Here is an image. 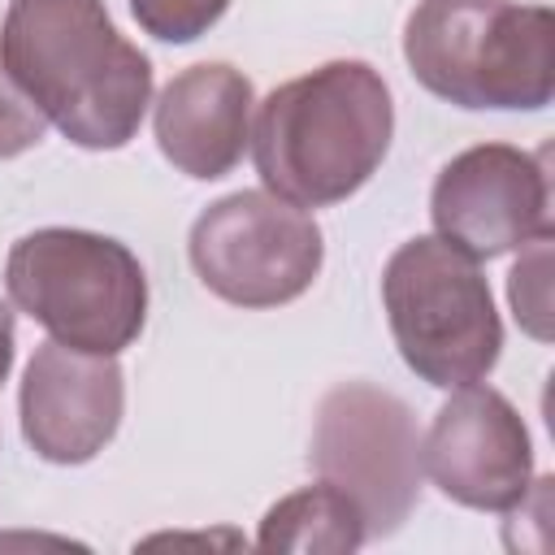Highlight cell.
I'll return each mask as SVG.
<instances>
[{
    "mask_svg": "<svg viewBox=\"0 0 555 555\" xmlns=\"http://www.w3.org/2000/svg\"><path fill=\"white\" fill-rule=\"evenodd\" d=\"M0 61L87 152L126 147L152 104V61L113 26L104 0H9Z\"/></svg>",
    "mask_w": 555,
    "mask_h": 555,
    "instance_id": "cell-1",
    "label": "cell"
},
{
    "mask_svg": "<svg viewBox=\"0 0 555 555\" xmlns=\"http://www.w3.org/2000/svg\"><path fill=\"white\" fill-rule=\"evenodd\" d=\"M369 542L360 507L330 481L304 486L278 499L256 533L260 551H299V555H347Z\"/></svg>",
    "mask_w": 555,
    "mask_h": 555,
    "instance_id": "cell-12",
    "label": "cell"
},
{
    "mask_svg": "<svg viewBox=\"0 0 555 555\" xmlns=\"http://www.w3.org/2000/svg\"><path fill=\"white\" fill-rule=\"evenodd\" d=\"M308 464L360 507L369 538L395 533L421 499L416 421L399 395L369 382H343L321 399Z\"/></svg>",
    "mask_w": 555,
    "mask_h": 555,
    "instance_id": "cell-7",
    "label": "cell"
},
{
    "mask_svg": "<svg viewBox=\"0 0 555 555\" xmlns=\"http://www.w3.org/2000/svg\"><path fill=\"white\" fill-rule=\"evenodd\" d=\"M13 351H17V325H13V308L0 304V386L13 369Z\"/></svg>",
    "mask_w": 555,
    "mask_h": 555,
    "instance_id": "cell-16",
    "label": "cell"
},
{
    "mask_svg": "<svg viewBox=\"0 0 555 555\" xmlns=\"http://www.w3.org/2000/svg\"><path fill=\"white\" fill-rule=\"evenodd\" d=\"M382 304L403 364L455 390L481 382L503 351V321L477 260L438 234L408 238L382 273Z\"/></svg>",
    "mask_w": 555,
    "mask_h": 555,
    "instance_id": "cell-5",
    "label": "cell"
},
{
    "mask_svg": "<svg viewBox=\"0 0 555 555\" xmlns=\"http://www.w3.org/2000/svg\"><path fill=\"white\" fill-rule=\"evenodd\" d=\"M225 9L230 0H130V13L143 35L160 43H195L221 22Z\"/></svg>",
    "mask_w": 555,
    "mask_h": 555,
    "instance_id": "cell-13",
    "label": "cell"
},
{
    "mask_svg": "<svg viewBox=\"0 0 555 555\" xmlns=\"http://www.w3.org/2000/svg\"><path fill=\"white\" fill-rule=\"evenodd\" d=\"M121 408H126V377L117 369V356L74 351L56 338L35 347L22 377L17 412H22V438L39 460L48 464L95 460L113 442L121 425Z\"/></svg>",
    "mask_w": 555,
    "mask_h": 555,
    "instance_id": "cell-10",
    "label": "cell"
},
{
    "mask_svg": "<svg viewBox=\"0 0 555 555\" xmlns=\"http://www.w3.org/2000/svg\"><path fill=\"white\" fill-rule=\"evenodd\" d=\"M546 165L512 143H477L451 156L429 191V217L438 238L468 260H494L551 234Z\"/></svg>",
    "mask_w": 555,
    "mask_h": 555,
    "instance_id": "cell-8",
    "label": "cell"
},
{
    "mask_svg": "<svg viewBox=\"0 0 555 555\" xmlns=\"http://www.w3.org/2000/svg\"><path fill=\"white\" fill-rule=\"evenodd\" d=\"M186 251L199 282L234 308L299 299L325 260L321 225L269 191H234L208 204L191 225Z\"/></svg>",
    "mask_w": 555,
    "mask_h": 555,
    "instance_id": "cell-6",
    "label": "cell"
},
{
    "mask_svg": "<svg viewBox=\"0 0 555 555\" xmlns=\"http://www.w3.org/2000/svg\"><path fill=\"white\" fill-rule=\"evenodd\" d=\"M395 139L386 78L369 61H330L273 87L251 126V160L269 195L330 208L356 195Z\"/></svg>",
    "mask_w": 555,
    "mask_h": 555,
    "instance_id": "cell-2",
    "label": "cell"
},
{
    "mask_svg": "<svg viewBox=\"0 0 555 555\" xmlns=\"http://www.w3.org/2000/svg\"><path fill=\"white\" fill-rule=\"evenodd\" d=\"M403 56L455 108L533 113L555 95V13L520 0H416Z\"/></svg>",
    "mask_w": 555,
    "mask_h": 555,
    "instance_id": "cell-3",
    "label": "cell"
},
{
    "mask_svg": "<svg viewBox=\"0 0 555 555\" xmlns=\"http://www.w3.org/2000/svg\"><path fill=\"white\" fill-rule=\"evenodd\" d=\"M43 134H48V117L30 104V95L17 87V78L0 61V160H13L39 147Z\"/></svg>",
    "mask_w": 555,
    "mask_h": 555,
    "instance_id": "cell-15",
    "label": "cell"
},
{
    "mask_svg": "<svg viewBox=\"0 0 555 555\" xmlns=\"http://www.w3.org/2000/svg\"><path fill=\"white\" fill-rule=\"evenodd\" d=\"M4 286L48 338L91 356H121L147 321V273L139 256L95 230L48 225L22 234L9 247Z\"/></svg>",
    "mask_w": 555,
    "mask_h": 555,
    "instance_id": "cell-4",
    "label": "cell"
},
{
    "mask_svg": "<svg viewBox=\"0 0 555 555\" xmlns=\"http://www.w3.org/2000/svg\"><path fill=\"white\" fill-rule=\"evenodd\" d=\"M251 104L256 91L247 74L225 61L173 74L152 113L160 156L186 178H225L251 143Z\"/></svg>",
    "mask_w": 555,
    "mask_h": 555,
    "instance_id": "cell-11",
    "label": "cell"
},
{
    "mask_svg": "<svg viewBox=\"0 0 555 555\" xmlns=\"http://www.w3.org/2000/svg\"><path fill=\"white\" fill-rule=\"evenodd\" d=\"M421 473L460 507L512 512L533 490V442L494 386H455L421 438Z\"/></svg>",
    "mask_w": 555,
    "mask_h": 555,
    "instance_id": "cell-9",
    "label": "cell"
},
{
    "mask_svg": "<svg viewBox=\"0 0 555 555\" xmlns=\"http://www.w3.org/2000/svg\"><path fill=\"white\" fill-rule=\"evenodd\" d=\"M529 251L516 260L512 278H507V295H512V308H516V321L533 334V338H551V325H546V291H551V234H538L525 243Z\"/></svg>",
    "mask_w": 555,
    "mask_h": 555,
    "instance_id": "cell-14",
    "label": "cell"
}]
</instances>
